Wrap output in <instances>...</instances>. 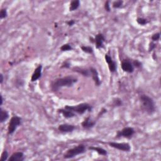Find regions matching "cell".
I'll list each match as a JSON object with an SVG mask.
<instances>
[{
	"label": "cell",
	"mask_w": 161,
	"mask_h": 161,
	"mask_svg": "<svg viewBox=\"0 0 161 161\" xmlns=\"http://www.w3.org/2000/svg\"><path fill=\"white\" fill-rule=\"evenodd\" d=\"M108 145L112 148L121 150L123 152H129L131 150V146L128 143H117V142H108Z\"/></svg>",
	"instance_id": "obj_7"
},
{
	"label": "cell",
	"mask_w": 161,
	"mask_h": 161,
	"mask_svg": "<svg viewBox=\"0 0 161 161\" xmlns=\"http://www.w3.org/2000/svg\"><path fill=\"white\" fill-rule=\"evenodd\" d=\"M89 150H93V151L96 152L99 155H101L103 156H106L108 154L107 150L101 148V147H89Z\"/></svg>",
	"instance_id": "obj_17"
},
{
	"label": "cell",
	"mask_w": 161,
	"mask_h": 161,
	"mask_svg": "<svg viewBox=\"0 0 161 161\" xmlns=\"http://www.w3.org/2000/svg\"><path fill=\"white\" fill-rule=\"evenodd\" d=\"M123 105V102L121 99L120 98H115L113 100V105L115 106V107H122Z\"/></svg>",
	"instance_id": "obj_22"
},
{
	"label": "cell",
	"mask_w": 161,
	"mask_h": 161,
	"mask_svg": "<svg viewBox=\"0 0 161 161\" xmlns=\"http://www.w3.org/2000/svg\"><path fill=\"white\" fill-rule=\"evenodd\" d=\"M90 73H91V76L92 77V79L94 81L95 84L97 86H99L101 84V81L100 79V77H99V74L97 70L95 69L94 67H90Z\"/></svg>",
	"instance_id": "obj_12"
},
{
	"label": "cell",
	"mask_w": 161,
	"mask_h": 161,
	"mask_svg": "<svg viewBox=\"0 0 161 161\" xmlns=\"http://www.w3.org/2000/svg\"><path fill=\"white\" fill-rule=\"evenodd\" d=\"M57 111H58V112L62 114L64 117L66 118H73V117H74V116H76L75 113L69 110V109H67L66 108L59 109Z\"/></svg>",
	"instance_id": "obj_16"
},
{
	"label": "cell",
	"mask_w": 161,
	"mask_h": 161,
	"mask_svg": "<svg viewBox=\"0 0 161 161\" xmlns=\"http://www.w3.org/2000/svg\"><path fill=\"white\" fill-rule=\"evenodd\" d=\"M105 38L103 34L101 33H98L94 39L90 38V42L94 43L96 49H102L104 48V42H105Z\"/></svg>",
	"instance_id": "obj_8"
},
{
	"label": "cell",
	"mask_w": 161,
	"mask_h": 161,
	"mask_svg": "<svg viewBox=\"0 0 161 161\" xmlns=\"http://www.w3.org/2000/svg\"><path fill=\"white\" fill-rule=\"evenodd\" d=\"M105 10L107 12H110V11H111L110 5H109V2L108 1H107V2L105 3Z\"/></svg>",
	"instance_id": "obj_30"
},
{
	"label": "cell",
	"mask_w": 161,
	"mask_h": 161,
	"mask_svg": "<svg viewBox=\"0 0 161 161\" xmlns=\"http://www.w3.org/2000/svg\"><path fill=\"white\" fill-rule=\"evenodd\" d=\"M22 124V118L19 116L14 115L12 116L9 123L8 127V134L12 135L14 133L16 128Z\"/></svg>",
	"instance_id": "obj_5"
},
{
	"label": "cell",
	"mask_w": 161,
	"mask_h": 161,
	"mask_svg": "<svg viewBox=\"0 0 161 161\" xmlns=\"http://www.w3.org/2000/svg\"><path fill=\"white\" fill-rule=\"evenodd\" d=\"M156 48V44L153 43V42H151L150 43V46H149V51H152V50H154V49Z\"/></svg>",
	"instance_id": "obj_31"
},
{
	"label": "cell",
	"mask_w": 161,
	"mask_h": 161,
	"mask_svg": "<svg viewBox=\"0 0 161 161\" xmlns=\"http://www.w3.org/2000/svg\"><path fill=\"white\" fill-rule=\"evenodd\" d=\"M70 67V64L68 62H64V64L62 66V68H69Z\"/></svg>",
	"instance_id": "obj_32"
},
{
	"label": "cell",
	"mask_w": 161,
	"mask_h": 161,
	"mask_svg": "<svg viewBox=\"0 0 161 161\" xmlns=\"http://www.w3.org/2000/svg\"><path fill=\"white\" fill-rule=\"evenodd\" d=\"M3 81H4V77H3V75L1 74H0V83L3 84Z\"/></svg>",
	"instance_id": "obj_34"
},
{
	"label": "cell",
	"mask_w": 161,
	"mask_h": 161,
	"mask_svg": "<svg viewBox=\"0 0 161 161\" xmlns=\"http://www.w3.org/2000/svg\"><path fill=\"white\" fill-rule=\"evenodd\" d=\"M81 49L85 53H87V54H91L93 53V49H92L91 47H90V46H82L81 47Z\"/></svg>",
	"instance_id": "obj_21"
},
{
	"label": "cell",
	"mask_w": 161,
	"mask_h": 161,
	"mask_svg": "<svg viewBox=\"0 0 161 161\" xmlns=\"http://www.w3.org/2000/svg\"><path fill=\"white\" fill-rule=\"evenodd\" d=\"M86 151V146L84 144H79L77 146L74 147V148L67 150V152L64 154L63 157L65 159H72L77 156L85 153Z\"/></svg>",
	"instance_id": "obj_3"
},
{
	"label": "cell",
	"mask_w": 161,
	"mask_h": 161,
	"mask_svg": "<svg viewBox=\"0 0 161 161\" xmlns=\"http://www.w3.org/2000/svg\"><path fill=\"white\" fill-rule=\"evenodd\" d=\"M8 16V13L6 11V8H3L1 9V12H0V18L1 20L3 18H5Z\"/></svg>",
	"instance_id": "obj_27"
},
{
	"label": "cell",
	"mask_w": 161,
	"mask_h": 161,
	"mask_svg": "<svg viewBox=\"0 0 161 161\" xmlns=\"http://www.w3.org/2000/svg\"><path fill=\"white\" fill-rule=\"evenodd\" d=\"M25 160V156L22 152H16L10 157L8 161H23Z\"/></svg>",
	"instance_id": "obj_15"
},
{
	"label": "cell",
	"mask_w": 161,
	"mask_h": 161,
	"mask_svg": "<svg viewBox=\"0 0 161 161\" xmlns=\"http://www.w3.org/2000/svg\"><path fill=\"white\" fill-rule=\"evenodd\" d=\"M73 50V47L69 43H66L60 47V50L62 52H65V51H69Z\"/></svg>",
	"instance_id": "obj_23"
},
{
	"label": "cell",
	"mask_w": 161,
	"mask_h": 161,
	"mask_svg": "<svg viewBox=\"0 0 161 161\" xmlns=\"http://www.w3.org/2000/svg\"><path fill=\"white\" fill-rule=\"evenodd\" d=\"M8 152H7V150H4L3 152L1 154V159H0V160L1 161H6L8 160Z\"/></svg>",
	"instance_id": "obj_26"
},
{
	"label": "cell",
	"mask_w": 161,
	"mask_h": 161,
	"mask_svg": "<svg viewBox=\"0 0 161 161\" xmlns=\"http://www.w3.org/2000/svg\"><path fill=\"white\" fill-rule=\"evenodd\" d=\"M64 108L69 109L75 113H77L79 115H83L85 112L88 111H92V107L88 103H84L79 104L76 106H69L66 105L65 106Z\"/></svg>",
	"instance_id": "obj_4"
},
{
	"label": "cell",
	"mask_w": 161,
	"mask_h": 161,
	"mask_svg": "<svg viewBox=\"0 0 161 161\" xmlns=\"http://www.w3.org/2000/svg\"><path fill=\"white\" fill-rule=\"evenodd\" d=\"M77 82V79L73 76H68L62 78H58L54 80L51 85V89L53 92H57L63 87H72Z\"/></svg>",
	"instance_id": "obj_1"
},
{
	"label": "cell",
	"mask_w": 161,
	"mask_h": 161,
	"mask_svg": "<svg viewBox=\"0 0 161 161\" xmlns=\"http://www.w3.org/2000/svg\"><path fill=\"white\" fill-rule=\"evenodd\" d=\"M105 60L107 62L108 65V68L109 71L112 73H114L116 71V69H117V66H116V63L112 59L111 57L108 54H106L105 56Z\"/></svg>",
	"instance_id": "obj_10"
},
{
	"label": "cell",
	"mask_w": 161,
	"mask_h": 161,
	"mask_svg": "<svg viewBox=\"0 0 161 161\" xmlns=\"http://www.w3.org/2000/svg\"><path fill=\"white\" fill-rule=\"evenodd\" d=\"M9 118L8 112L3 109L2 108H0V123H2L7 120Z\"/></svg>",
	"instance_id": "obj_19"
},
{
	"label": "cell",
	"mask_w": 161,
	"mask_h": 161,
	"mask_svg": "<svg viewBox=\"0 0 161 161\" xmlns=\"http://www.w3.org/2000/svg\"><path fill=\"white\" fill-rule=\"evenodd\" d=\"M67 23V24L68 25H69V26H72L73 25H74V24H75V21L74 20H69V21H68V22H66Z\"/></svg>",
	"instance_id": "obj_33"
},
{
	"label": "cell",
	"mask_w": 161,
	"mask_h": 161,
	"mask_svg": "<svg viewBox=\"0 0 161 161\" xmlns=\"http://www.w3.org/2000/svg\"><path fill=\"white\" fill-rule=\"evenodd\" d=\"M1 103H0V106H2L3 103V96L1 95Z\"/></svg>",
	"instance_id": "obj_35"
},
{
	"label": "cell",
	"mask_w": 161,
	"mask_h": 161,
	"mask_svg": "<svg viewBox=\"0 0 161 161\" xmlns=\"http://www.w3.org/2000/svg\"><path fill=\"white\" fill-rule=\"evenodd\" d=\"M137 22L139 24V25L143 26V25H147V24L149 23V21L145 18H138L137 19Z\"/></svg>",
	"instance_id": "obj_24"
},
{
	"label": "cell",
	"mask_w": 161,
	"mask_h": 161,
	"mask_svg": "<svg viewBox=\"0 0 161 161\" xmlns=\"http://www.w3.org/2000/svg\"><path fill=\"white\" fill-rule=\"evenodd\" d=\"M142 108L147 114L152 115L156 111L155 103L152 98L146 94H141L139 97Z\"/></svg>",
	"instance_id": "obj_2"
},
{
	"label": "cell",
	"mask_w": 161,
	"mask_h": 161,
	"mask_svg": "<svg viewBox=\"0 0 161 161\" xmlns=\"http://www.w3.org/2000/svg\"><path fill=\"white\" fill-rule=\"evenodd\" d=\"M135 134V130L132 127H125L122 130H119L116 133V138L124 137L126 139H131Z\"/></svg>",
	"instance_id": "obj_6"
},
{
	"label": "cell",
	"mask_w": 161,
	"mask_h": 161,
	"mask_svg": "<svg viewBox=\"0 0 161 161\" xmlns=\"http://www.w3.org/2000/svg\"><path fill=\"white\" fill-rule=\"evenodd\" d=\"M121 67L122 70L127 73H132L134 71V67L132 62L128 59H125L122 62Z\"/></svg>",
	"instance_id": "obj_9"
},
{
	"label": "cell",
	"mask_w": 161,
	"mask_h": 161,
	"mask_svg": "<svg viewBox=\"0 0 161 161\" xmlns=\"http://www.w3.org/2000/svg\"><path fill=\"white\" fill-rule=\"evenodd\" d=\"M133 67H135L137 68H140V67H142V63L140 62V61L137 60H134L133 62Z\"/></svg>",
	"instance_id": "obj_29"
},
{
	"label": "cell",
	"mask_w": 161,
	"mask_h": 161,
	"mask_svg": "<svg viewBox=\"0 0 161 161\" xmlns=\"http://www.w3.org/2000/svg\"><path fill=\"white\" fill-rule=\"evenodd\" d=\"M76 126L73 125H70V124H67V123H64V124H61L59 126H58V130L59 131L62 133H70L73 132Z\"/></svg>",
	"instance_id": "obj_11"
},
{
	"label": "cell",
	"mask_w": 161,
	"mask_h": 161,
	"mask_svg": "<svg viewBox=\"0 0 161 161\" xmlns=\"http://www.w3.org/2000/svg\"><path fill=\"white\" fill-rule=\"evenodd\" d=\"M160 33H154L151 37L152 40L153 41V42H156V41H158L160 39Z\"/></svg>",
	"instance_id": "obj_28"
},
{
	"label": "cell",
	"mask_w": 161,
	"mask_h": 161,
	"mask_svg": "<svg viewBox=\"0 0 161 161\" xmlns=\"http://www.w3.org/2000/svg\"><path fill=\"white\" fill-rule=\"evenodd\" d=\"M96 124V122L92 120V119L90 117H87L84 119V120L82 122L81 125L83 128L86 130H90L94 127V126Z\"/></svg>",
	"instance_id": "obj_13"
},
{
	"label": "cell",
	"mask_w": 161,
	"mask_h": 161,
	"mask_svg": "<svg viewBox=\"0 0 161 161\" xmlns=\"http://www.w3.org/2000/svg\"><path fill=\"white\" fill-rule=\"evenodd\" d=\"M73 71L74 72H76L77 73H79L83 75V76L89 77L91 76V73L90 69H81V68L76 67L73 69Z\"/></svg>",
	"instance_id": "obj_18"
},
{
	"label": "cell",
	"mask_w": 161,
	"mask_h": 161,
	"mask_svg": "<svg viewBox=\"0 0 161 161\" xmlns=\"http://www.w3.org/2000/svg\"><path fill=\"white\" fill-rule=\"evenodd\" d=\"M42 65H39L36 69L34 71L31 77V81L35 82L37 81L42 76Z\"/></svg>",
	"instance_id": "obj_14"
},
{
	"label": "cell",
	"mask_w": 161,
	"mask_h": 161,
	"mask_svg": "<svg viewBox=\"0 0 161 161\" xmlns=\"http://www.w3.org/2000/svg\"><path fill=\"white\" fill-rule=\"evenodd\" d=\"M123 1L119 0V1H116L113 3V7L114 8H120L123 5Z\"/></svg>",
	"instance_id": "obj_25"
},
{
	"label": "cell",
	"mask_w": 161,
	"mask_h": 161,
	"mask_svg": "<svg viewBox=\"0 0 161 161\" xmlns=\"http://www.w3.org/2000/svg\"><path fill=\"white\" fill-rule=\"evenodd\" d=\"M80 6V1L79 0H73L71 2L70 7H69V11L70 12H74L75 10H76Z\"/></svg>",
	"instance_id": "obj_20"
}]
</instances>
